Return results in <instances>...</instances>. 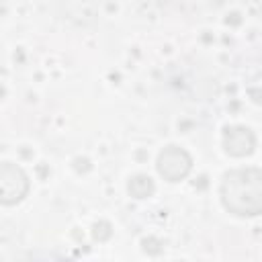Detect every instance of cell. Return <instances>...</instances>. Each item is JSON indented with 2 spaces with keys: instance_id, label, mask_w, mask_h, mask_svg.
<instances>
[{
  "instance_id": "cell-1",
  "label": "cell",
  "mask_w": 262,
  "mask_h": 262,
  "mask_svg": "<svg viewBox=\"0 0 262 262\" xmlns=\"http://www.w3.org/2000/svg\"><path fill=\"white\" fill-rule=\"evenodd\" d=\"M223 205L233 215H256L260 211V172L256 168L229 172L221 184Z\"/></svg>"
},
{
  "instance_id": "cell-2",
  "label": "cell",
  "mask_w": 262,
  "mask_h": 262,
  "mask_svg": "<svg viewBox=\"0 0 262 262\" xmlns=\"http://www.w3.org/2000/svg\"><path fill=\"white\" fill-rule=\"evenodd\" d=\"M29 182L20 168L12 164L0 166V203L12 205L27 194Z\"/></svg>"
},
{
  "instance_id": "cell-3",
  "label": "cell",
  "mask_w": 262,
  "mask_h": 262,
  "mask_svg": "<svg viewBox=\"0 0 262 262\" xmlns=\"http://www.w3.org/2000/svg\"><path fill=\"white\" fill-rule=\"evenodd\" d=\"M158 170L164 178H168L170 182H176L180 178H184L190 170V158L184 149L180 147H174L170 145L168 149H164L160 154V160H158Z\"/></svg>"
},
{
  "instance_id": "cell-4",
  "label": "cell",
  "mask_w": 262,
  "mask_h": 262,
  "mask_svg": "<svg viewBox=\"0 0 262 262\" xmlns=\"http://www.w3.org/2000/svg\"><path fill=\"white\" fill-rule=\"evenodd\" d=\"M237 135H239V139H235L231 131L225 135V149H227L231 156H246V154H250L252 147H254V137H252V133H250L248 129H239Z\"/></svg>"
}]
</instances>
